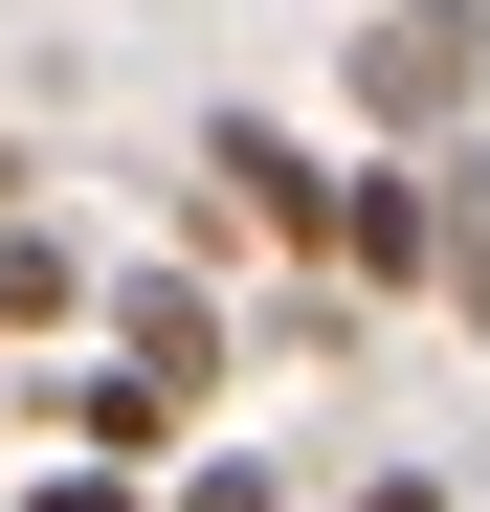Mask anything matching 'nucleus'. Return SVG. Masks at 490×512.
Listing matches in <instances>:
<instances>
[{"instance_id": "nucleus-1", "label": "nucleus", "mask_w": 490, "mask_h": 512, "mask_svg": "<svg viewBox=\"0 0 490 512\" xmlns=\"http://www.w3.org/2000/svg\"><path fill=\"white\" fill-rule=\"evenodd\" d=\"M468 67H490V0H379L335 90H357L379 134H446V112H468Z\"/></svg>"}, {"instance_id": "nucleus-2", "label": "nucleus", "mask_w": 490, "mask_h": 512, "mask_svg": "<svg viewBox=\"0 0 490 512\" xmlns=\"http://www.w3.org/2000/svg\"><path fill=\"white\" fill-rule=\"evenodd\" d=\"M112 379L201 423V401H223V290H179V268H134V290H112Z\"/></svg>"}, {"instance_id": "nucleus-3", "label": "nucleus", "mask_w": 490, "mask_h": 512, "mask_svg": "<svg viewBox=\"0 0 490 512\" xmlns=\"http://www.w3.org/2000/svg\"><path fill=\"white\" fill-rule=\"evenodd\" d=\"M335 268H357V290H424V268H446V201H424V179H335Z\"/></svg>"}, {"instance_id": "nucleus-4", "label": "nucleus", "mask_w": 490, "mask_h": 512, "mask_svg": "<svg viewBox=\"0 0 490 512\" xmlns=\"http://www.w3.org/2000/svg\"><path fill=\"white\" fill-rule=\"evenodd\" d=\"M223 201L268 223V245H335V179H312V156H290L268 112H223Z\"/></svg>"}, {"instance_id": "nucleus-5", "label": "nucleus", "mask_w": 490, "mask_h": 512, "mask_svg": "<svg viewBox=\"0 0 490 512\" xmlns=\"http://www.w3.org/2000/svg\"><path fill=\"white\" fill-rule=\"evenodd\" d=\"M67 312H90V268H67L45 223H0V334H67Z\"/></svg>"}, {"instance_id": "nucleus-6", "label": "nucleus", "mask_w": 490, "mask_h": 512, "mask_svg": "<svg viewBox=\"0 0 490 512\" xmlns=\"http://www.w3.org/2000/svg\"><path fill=\"white\" fill-rule=\"evenodd\" d=\"M23 512H156V468H45Z\"/></svg>"}, {"instance_id": "nucleus-7", "label": "nucleus", "mask_w": 490, "mask_h": 512, "mask_svg": "<svg viewBox=\"0 0 490 512\" xmlns=\"http://www.w3.org/2000/svg\"><path fill=\"white\" fill-rule=\"evenodd\" d=\"M357 512H446V468H357Z\"/></svg>"}, {"instance_id": "nucleus-8", "label": "nucleus", "mask_w": 490, "mask_h": 512, "mask_svg": "<svg viewBox=\"0 0 490 512\" xmlns=\"http://www.w3.org/2000/svg\"><path fill=\"white\" fill-rule=\"evenodd\" d=\"M357 23H379V0H357Z\"/></svg>"}]
</instances>
